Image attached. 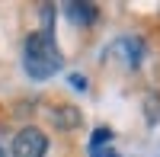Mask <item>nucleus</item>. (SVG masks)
I'll use <instances>...</instances> for the list:
<instances>
[{
  "label": "nucleus",
  "mask_w": 160,
  "mask_h": 157,
  "mask_svg": "<svg viewBox=\"0 0 160 157\" xmlns=\"http://www.w3.org/2000/svg\"><path fill=\"white\" fill-rule=\"evenodd\" d=\"M22 68L32 80H48L64 68V55L58 48L55 29H35L22 42Z\"/></svg>",
  "instance_id": "nucleus-1"
},
{
  "label": "nucleus",
  "mask_w": 160,
  "mask_h": 157,
  "mask_svg": "<svg viewBox=\"0 0 160 157\" xmlns=\"http://www.w3.org/2000/svg\"><path fill=\"white\" fill-rule=\"evenodd\" d=\"M10 157H48V135L35 125H26L13 135Z\"/></svg>",
  "instance_id": "nucleus-2"
},
{
  "label": "nucleus",
  "mask_w": 160,
  "mask_h": 157,
  "mask_svg": "<svg viewBox=\"0 0 160 157\" xmlns=\"http://www.w3.org/2000/svg\"><path fill=\"white\" fill-rule=\"evenodd\" d=\"M112 51L125 61V68H128V71H138L148 48H144V38H138V35H122V38L112 45Z\"/></svg>",
  "instance_id": "nucleus-3"
},
{
  "label": "nucleus",
  "mask_w": 160,
  "mask_h": 157,
  "mask_svg": "<svg viewBox=\"0 0 160 157\" xmlns=\"http://www.w3.org/2000/svg\"><path fill=\"white\" fill-rule=\"evenodd\" d=\"M64 16H68L74 26L87 29V26H93V23L99 19V7L96 3H80V0H74V3H64Z\"/></svg>",
  "instance_id": "nucleus-4"
},
{
  "label": "nucleus",
  "mask_w": 160,
  "mask_h": 157,
  "mask_svg": "<svg viewBox=\"0 0 160 157\" xmlns=\"http://www.w3.org/2000/svg\"><path fill=\"white\" fill-rule=\"evenodd\" d=\"M55 122H58V128H64V132H74V128H80V109H74V106H58L55 109Z\"/></svg>",
  "instance_id": "nucleus-5"
},
{
  "label": "nucleus",
  "mask_w": 160,
  "mask_h": 157,
  "mask_svg": "<svg viewBox=\"0 0 160 157\" xmlns=\"http://www.w3.org/2000/svg\"><path fill=\"white\" fill-rule=\"evenodd\" d=\"M144 119H148V125H157L160 122V96L157 93L144 96Z\"/></svg>",
  "instance_id": "nucleus-6"
},
{
  "label": "nucleus",
  "mask_w": 160,
  "mask_h": 157,
  "mask_svg": "<svg viewBox=\"0 0 160 157\" xmlns=\"http://www.w3.org/2000/svg\"><path fill=\"white\" fill-rule=\"evenodd\" d=\"M109 141H112V128H96L90 138V151H99V148H109Z\"/></svg>",
  "instance_id": "nucleus-7"
},
{
  "label": "nucleus",
  "mask_w": 160,
  "mask_h": 157,
  "mask_svg": "<svg viewBox=\"0 0 160 157\" xmlns=\"http://www.w3.org/2000/svg\"><path fill=\"white\" fill-rule=\"evenodd\" d=\"M90 157H118V154H112V144H109V148H99V151H90Z\"/></svg>",
  "instance_id": "nucleus-8"
},
{
  "label": "nucleus",
  "mask_w": 160,
  "mask_h": 157,
  "mask_svg": "<svg viewBox=\"0 0 160 157\" xmlns=\"http://www.w3.org/2000/svg\"><path fill=\"white\" fill-rule=\"evenodd\" d=\"M68 80H71V87H77V90H87V80H83V77L74 74V77H68Z\"/></svg>",
  "instance_id": "nucleus-9"
},
{
  "label": "nucleus",
  "mask_w": 160,
  "mask_h": 157,
  "mask_svg": "<svg viewBox=\"0 0 160 157\" xmlns=\"http://www.w3.org/2000/svg\"><path fill=\"white\" fill-rule=\"evenodd\" d=\"M0 157H7V151H3V148H0Z\"/></svg>",
  "instance_id": "nucleus-10"
}]
</instances>
